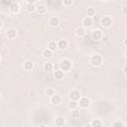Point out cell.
<instances>
[{
  "label": "cell",
  "mask_w": 127,
  "mask_h": 127,
  "mask_svg": "<svg viewBox=\"0 0 127 127\" xmlns=\"http://www.w3.org/2000/svg\"><path fill=\"white\" fill-rule=\"evenodd\" d=\"M6 36L9 38V39H14L16 38L17 36V30L14 29V28H9L6 32Z\"/></svg>",
  "instance_id": "obj_8"
},
{
  "label": "cell",
  "mask_w": 127,
  "mask_h": 127,
  "mask_svg": "<svg viewBox=\"0 0 127 127\" xmlns=\"http://www.w3.org/2000/svg\"><path fill=\"white\" fill-rule=\"evenodd\" d=\"M43 57L45 58V59H47V60H49V59H51L52 57H53V52L51 51V50H49V49H46V50H44L43 51Z\"/></svg>",
  "instance_id": "obj_17"
},
{
  "label": "cell",
  "mask_w": 127,
  "mask_h": 127,
  "mask_svg": "<svg viewBox=\"0 0 127 127\" xmlns=\"http://www.w3.org/2000/svg\"><path fill=\"white\" fill-rule=\"evenodd\" d=\"M122 71H123V73H124L125 75H127V65H125V66L123 67V70H122Z\"/></svg>",
  "instance_id": "obj_30"
},
{
  "label": "cell",
  "mask_w": 127,
  "mask_h": 127,
  "mask_svg": "<svg viewBox=\"0 0 127 127\" xmlns=\"http://www.w3.org/2000/svg\"><path fill=\"white\" fill-rule=\"evenodd\" d=\"M73 4V1L72 0H64L63 1V5L65 6V7H69Z\"/></svg>",
  "instance_id": "obj_27"
},
{
  "label": "cell",
  "mask_w": 127,
  "mask_h": 127,
  "mask_svg": "<svg viewBox=\"0 0 127 127\" xmlns=\"http://www.w3.org/2000/svg\"><path fill=\"white\" fill-rule=\"evenodd\" d=\"M36 11L38 12V14L44 15V14H46V12H47V7H46V5H44V4H40V5L37 6V10H36Z\"/></svg>",
  "instance_id": "obj_14"
},
{
  "label": "cell",
  "mask_w": 127,
  "mask_h": 127,
  "mask_svg": "<svg viewBox=\"0 0 127 127\" xmlns=\"http://www.w3.org/2000/svg\"><path fill=\"white\" fill-rule=\"evenodd\" d=\"M54 75H55L56 79H62V78L64 77V71H63L62 69H57V70L55 71Z\"/></svg>",
  "instance_id": "obj_21"
},
{
  "label": "cell",
  "mask_w": 127,
  "mask_h": 127,
  "mask_svg": "<svg viewBox=\"0 0 127 127\" xmlns=\"http://www.w3.org/2000/svg\"><path fill=\"white\" fill-rule=\"evenodd\" d=\"M71 116H72L73 118H79V116H80V111H79L77 108L71 110Z\"/></svg>",
  "instance_id": "obj_26"
},
{
  "label": "cell",
  "mask_w": 127,
  "mask_h": 127,
  "mask_svg": "<svg viewBox=\"0 0 127 127\" xmlns=\"http://www.w3.org/2000/svg\"><path fill=\"white\" fill-rule=\"evenodd\" d=\"M26 10L28 12L32 13L37 10V6H35V4H26Z\"/></svg>",
  "instance_id": "obj_22"
},
{
  "label": "cell",
  "mask_w": 127,
  "mask_h": 127,
  "mask_svg": "<svg viewBox=\"0 0 127 127\" xmlns=\"http://www.w3.org/2000/svg\"><path fill=\"white\" fill-rule=\"evenodd\" d=\"M48 49L51 50L52 52L56 51V49H58V43H56L55 41H51V42L48 44Z\"/></svg>",
  "instance_id": "obj_20"
},
{
  "label": "cell",
  "mask_w": 127,
  "mask_h": 127,
  "mask_svg": "<svg viewBox=\"0 0 127 127\" xmlns=\"http://www.w3.org/2000/svg\"><path fill=\"white\" fill-rule=\"evenodd\" d=\"M69 99L70 100H72V101H79V99L82 97L81 96V94H80V92L78 91V90H71L70 92H69Z\"/></svg>",
  "instance_id": "obj_4"
},
{
  "label": "cell",
  "mask_w": 127,
  "mask_h": 127,
  "mask_svg": "<svg viewBox=\"0 0 127 127\" xmlns=\"http://www.w3.org/2000/svg\"><path fill=\"white\" fill-rule=\"evenodd\" d=\"M78 105H79L81 108H87V107L90 105V100H89V98H88V97H85V96L81 97V98L79 99V101H78Z\"/></svg>",
  "instance_id": "obj_6"
},
{
  "label": "cell",
  "mask_w": 127,
  "mask_h": 127,
  "mask_svg": "<svg viewBox=\"0 0 127 127\" xmlns=\"http://www.w3.org/2000/svg\"><path fill=\"white\" fill-rule=\"evenodd\" d=\"M82 127H92L91 126V124L90 123H85V124H83V126Z\"/></svg>",
  "instance_id": "obj_31"
},
{
  "label": "cell",
  "mask_w": 127,
  "mask_h": 127,
  "mask_svg": "<svg viewBox=\"0 0 127 127\" xmlns=\"http://www.w3.org/2000/svg\"><path fill=\"white\" fill-rule=\"evenodd\" d=\"M125 56L127 57V49H126V51H125Z\"/></svg>",
  "instance_id": "obj_34"
},
{
  "label": "cell",
  "mask_w": 127,
  "mask_h": 127,
  "mask_svg": "<svg viewBox=\"0 0 127 127\" xmlns=\"http://www.w3.org/2000/svg\"><path fill=\"white\" fill-rule=\"evenodd\" d=\"M49 24L52 26V27H58L59 24H60V19L56 16H53L50 18V21H49Z\"/></svg>",
  "instance_id": "obj_12"
},
{
  "label": "cell",
  "mask_w": 127,
  "mask_h": 127,
  "mask_svg": "<svg viewBox=\"0 0 127 127\" xmlns=\"http://www.w3.org/2000/svg\"><path fill=\"white\" fill-rule=\"evenodd\" d=\"M23 67L26 70H32L34 68V63L32 61H26V62H24Z\"/></svg>",
  "instance_id": "obj_13"
},
{
  "label": "cell",
  "mask_w": 127,
  "mask_h": 127,
  "mask_svg": "<svg viewBox=\"0 0 127 127\" xmlns=\"http://www.w3.org/2000/svg\"><path fill=\"white\" fill-rule=\"evenodd\" d=\"M76 36L77 37H83L84 35H85V30H84V28H82V27H78L77 29H76Z\"/></svg>",
  "instance_id": "obj_23"
},
{
  "label": "cell",
  "mask_w": 127,
  "mask_h": 127,
  "mask_svg": "<svg viewBox=\"0 0 127 127\" xmlns=\"http://www.w3.org/2000/svg\"><path fill=\"white\" fill-rule=\"evenodd\" d=\"M38 127H48L47 125H45V124H41V125H39Z\"/></svg>",
  "instance_id": "obj_33"
},
{
  "label": "cell",
  "mask_w": 127,
  "mask_h": 127,
  "mask_svg": "<svg viewBox=\"0 0 127 127\" xmlns=\"http://www.w3.org/2000/svg\"><path fill=\"white\" fill-rule=\"evenodd\" d=\"M123 45H124V46L127 48V39H125V40L123 41Z\"/></svg>",
  "instance_id": "obj_32"
},
{
  "label": "cell",
  "mask_w": 127,
  "mask_h": 127,
  "mask_svg": "<svg viewBox=\"0 0 127 127\" xmlns=\"http://www.w3.org/2000/svg\"><path fill=\"white\" fill-rule=\"evenodd\" d=\"M82 25H83V27H85V28H89V27H91V25H92V18H90V17H84L83 19H82Z\"/></svg>",
  "instance_id": "obj_11"
},
{
  "label": "cell",
  "mask_w": 127,
  "mask_h": 127,
  "mask_svg": "<svg viewBox=\"0 0 127 127\" xmlns=\"http://www.w3.org/2000/svg\"><path fill=\"white\" fill-rule=\"evenodd\" d=\"M55 124H56L57 126H59V127L63 126V125L64 124V118L63 116H57V117L55 118Z\"/></svg>",
  "instance_id": "obj_16"
},
{
  "label": "cell",
  "mask_w": 127,
  "mask_h": 127,
  "mask_svg": "<svg viewBox=\"0 0 127 127\" xmlns=\"http://www.w3.org/2000/svg\"><path fill=\"white\" fill-rule=\"evenodd\" d=\"M90 124H91L92 127H102V121L100 119H98V118L93 119Z\"/></svg>",
  "instance_id": "obj_18"
},
{
  "label": "cell",
  "mask_w": 127,
  "mask_h": 127,
  "mask_svg": "<svg viewBox=\"0 0 127 127\" xmlns=\"http://www.w3.org/2000/svg\"><path fill=\"white\" fill-rule=\"evenodd\" d=\"M45 92H46V95H48V96H50V97H52L54 94H56L54 88H52V87H48Z\"/></svg>",
  "instance_id": "obj_25"
},
{
  "label": "cell",
  "mask_w": 127,
  "mask_h": 127,
  "mask_svg": "<svg viewBox=\"0 0 127 127\" xmlns=\"http://www.w3.org/2000/svg\"><path fill=\"white\" fill-rule=\"evenodd\" d=\"M51 102L54 104V105H59L61 102H62V97H61V95H59V94H54L52 97H51Z\"/></svg>",
  "instance_id": "obj_9"
},
{
  "label": "cell",
  "mask_w": 127,
  "mask_h": 127,
  "mask_svg": "<svg viewBox=\"0 0 127 127\" xmlns=\"http://www.w3.org/2000/svg\"><path fill=\"white\" fill-rule=\"evenodd\" d=\"M71 61L68 60V59H63L61 62H60V69H62L64 72V71H68L70 68H71Z\"/></svg>",
  "instance_id": "obj_1"
},
{
  "label": "cell",
  "mask_w": 127,
  "mask_h": 127,
  "mask_svg": "<svg viewBox=\"0 0 127 127\" xmlns=\"http://www.w3.org/2000/svg\"><path fill=\"white\" fill-rule=\"evenodd\" d=\"M100 24L104 28L111 27V25H112V19H111V17H109V16H103L101 18V20H100Z\"/></svg>",
  "instance_id": "obj_3"
},
{
  "label": "cell",
  "mask_w": 127,
  "mask_h": 127,
  "mask_svg": "<svg viewBox=\"0 0 127 127\" xmlns=\"http://www.w3.org/2000/svg\"><path fill=\"white\" fill-rule=\"evenodd\" d=\"M112 127H125V125L123 124V122L121 121H115L112 125Z\"/></svg>",
  "instance_id": "obj_28"
},
{
  "label": "cell",
  "mask_w": 127,
  "mask_h": 127,
  "mask_svg": "<svg viewBox=\"0 0 127 127\" xmlns=\"http://www.w3.org/2000/svg\"><path fill=\"white\" fill-rule=\"evenodd\" d=\"M122 13H123L124 15H127V5H124V6L122 7Z\"/></svg>",
  "instance_id": "obj_29"
},
{
  "label": "cell",
  "mask_w": 127,
  "mask_h": 127,
  "mask_svg": "<svg viewBox=\"0 0 127 127\" xmlns=\"http://www.w3.org/2000/svg\"><path fill=\"white\" fill-rule=\"evenodd\" d=\"M95 13H96V11H95V9H94L93 7H88V8L86 9V15H87V17L92 18V17L95 15Z\"/></svg>",
  "instance_id": "obj_19"
},
{
  "label": "cell",
  "mask_w": 127,
  "mask_h": 127,
  "mask_svg": "<svg viewBox=\"0 0 127 127\" xmlns=\"http://www.w3.org/2000/svg\"><path fill=\"white\" fill-rule=\"evenodd\" d=\"M103 37V33L99 30V29H95L91 32V38L95 41H100Z\"/></svg>",
  "instance_id": "obj_5"
},
{
  "label": "cell",
  "mask_w": 127,
  "mask_h": 127,
  "mask_svg": "<svg viewBox=\"0 0 127 127\" xmlns=\"http://www.w3.org/2000/svg\"><path fill=\"white\" fill-rule=\"evenodd\" d=\"M67 45H68V44H67V41L62 39V40H60V41L58 42V49L61 50V51H64V50H65V49L67 48Z\"/></svg>",
  "instance_id": "obj_10"
},
{
  "label": "cell",
  "mask_w": 127,
  "mask_h": 127,
  "mask_svg": "<svg viewBox=\"0 0 127 127\" xmlns=\"http://www.w3.org/2000/svg\"><path fill=\"white\" fill-rule=\"evenodd\" d=\"M89 62L93 66H99V65H101L103 60H102V57L100 55H93L90 57Z\"/></svg>",
  "instance_id": "obj_2"
},
{
  "label": "cell",
  "mask_w": 127,
  "mask_h": 127,
  "mask_svg": "<svg viewBox=\"0 0 127 127\" xmlns=\"http://www.w3.org/2000/svg\"><path fill=\"white\" fill-rule=\"evenodd\" d=\"M43 69H44L46 72H51V71H53V69H54V65H53L52 63H46V64H44V65H43Z\"/></svg>",
  "instance_id": "obj_15"
},
{
  "label": "cell",
  "mask_w": 127,
  "mask_h": 127,
  "mask_svg": "<svg viewBox=\"0 0 127 127\" xmlns=\"http://www.w3.org/2000/svg\"><path fill=\"white\" fill-rule=\"evenodd\" d=\"M77 105H78V102L77 101H72L70 100L69 103H68V108L70 110H73V109H76L77 108Z\"/></svg>",
  "instance_id": "obj_24"
},
{
  "label": "cell",
  "mask_w": 127,
  "mask_h": 127,
  "mask_svg": "<svg viewBox=\"0 0 127 127\" xmlns=\"http://www.w3.org/2000/svg\"><path fill=\"white\" fill-rule=\"evenodd\" d=\"M20 10V5L17 2H11V4L9 5V11L12 14H17Z\"/></svg>",
  "instance_id": "obj_7"
}]
</instances>
